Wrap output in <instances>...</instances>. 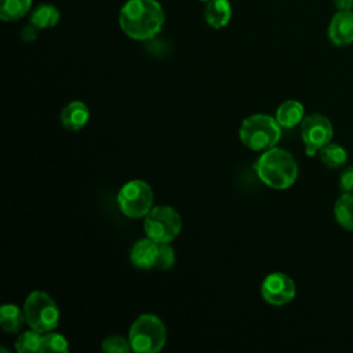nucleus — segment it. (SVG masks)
Returning a JSON list of instances; mask_svg holds the SVG:
<instances>
[{
  "mask_svg": "<svg viewBox=\"0 0 353 353\" xmlns=\"http://www.w3.org/2000/svg\"><path fill=\"white\" fill-rule=\"evenodd\" d=\"M128 341L137 353H157L167 342V328L154 314H141L130 327Z\"/></svg>",
  "mask_w": 353,
  "mask_h": 353,
  "instance_id": "nucleus-4",
  "label": "nucleus"
},
{
  "mask_svg": "<svg viewBox=\"0 0 353 353\" xmlns=\"http://www.w3.org/2000/svg\"><path fill=\"white\" fill-rule=\"evenodd\" d=\"M254 168L258 178L276 190L291 188L298 178V164L292 154L276 146L265 150L255 161Z\"/></svg>",
  "mask_w": 353,
  "mask_h": 353,
  "instance_id": "nucleus-2",
  "label": "nucleus"
},
{
  "mask_svg": "<svg viewBox=\"0 0 353 353\" xmlns=\"http://www.w3.org/2000/svg\"><path fill=\"white\" fill-rule=\"evenodd\" d=\"M32 8V0H0V18L6 22L18 21Z\"/></svg>",
  "mask_w": 353,
  "mask_h": 353,
  "instance_id": "nucleus-18",
  "label": "nucleus"
},
{
  "mask_svg": "<svg viewBox=\"0 0 353 353\" xmlns=\"http://www.w3.org/2000/svg\"><path fill=\"white\" fill-rule=\"evenodd\" d=\"M90 120V109L81 101L69 102L61 112V123L68 131L81 130Z\"/></svg>",
  "mask_w": 353,
  "mask_h": 353,
  "instance_id": "nucleus-12",
  "label": "nucleus"
},
{
  "mask_svg": "<svg viewBox=\"0 0 353 353\" xmlns=\"http://www.w3.org/2000/svg\"><path fill=\"white\" fill-rule=\"evenodd\" d=\"M232 4L229 0H210L204 7V19L214 29L225 28L232 19Z\"/></svg>",
  "mask_w": 353,
  "mask_h": 353,
  "instance_id": "nucleus-13",
  "label": "nucleus"
},
{
  "mask_svg": "<svg viewBox=\"0 0 353 353\" xmlns=\"http://www.w3.org/2000/svg\"><path fill=\"white\" fill-rule=\"evenodd\" d=\"M296 287L294 280L281 272L268 274L261 284L262 298L274 306H281L295 298Z\"/></svg>",
  "mask_w": 353,
  "mask_h": 353,
  "instance_id": "nucleus-9",
  "label": "nucleus"
},
{
  "mask_svg": "<svg viewBox=\"0 0 353 353\" xmlns=\"http://www.w3.org/2000/svg\"><path fill=\"white\" fill-rule=\"evenodd\" d=\"M175 263V251L168 243H159V254L156 261V269L167 270Z\"/></svg>",
  "mask_w": 353,
  "mask_h": 353,
  "instance_id": "nucleus-23",
  "label": "nucleus"
},
{
  "mask_svg": "<svg viewBox=\"0 0 353 353\" xmlns=\"http://www.w3.org/2000/svg\"><path fill=\"white\" fill-rule=\"evenodd\" d=\"M305 117V108L295 99L284 101L276 110V120L283 128H292L302 123Z\"/></svg>",
  "mask_w": 353,
  "mask_h": 353,
  "instance_id": "nucleus-14",
  "label": "nucleus"
},
{
  "mask_svg": "<svg viewBox=\"0 0 353 353\" xmlns=\"http://www.w3.org/2000/svg\"><path fill=\"white\" fill-rule=\"evenodd\" d=\"M320 160L321 163L328 167V168H341L346 164L347 161V152L343 146H341L339 143H334L330 142L328 145H325L320 152Z\"/></svg>",
  "mask_w": 353,
  "mask_h": 353,
  "instance_id": "nucleus-19",
  "label": "nucleus"
},
{
  "mask_svg": "<svg viewBox=\"0 0 353 353\" xmlns=\"http://www.w3.org/2000/svg\"><path fill=\"white\" fill-rule=\"evenodd\" d=\"M59 10L51 3H43L30 12V23L37 29L54 28L59 22Z\"/></svg>",
  "mask_w": 353,
  "mask_h": 353,
  "instance_id": "nucleus-15",
  "label": "nucleus"
},
{
  "mask_svg": "<svg viewBox=\"0 0 353 353\" xmlns=\"http://www.w3.org/2000/svg\"><path fill=\"white\" fill-rule=\"evenodd\" d=\"M23 313L28 325L40 334L54 331L58 327V305L44 291H33L26 296L23 303Z\"/></svg>",
  "mask_w": 353,
  "mask_h": 353,
  "instance_id": "nucleus-5",
  "label": "nucleus"
},
{
  "mask_svg": "<svg viewBox=\"0 0 353 353\" xmlns=\"http://www.w3.org/2000/svg\"><path fill=\"white\" fill-rule=\"evenodd\" d=\"M159 254V243L154 240L145 237L138 240L131 251H130V261L135 268L139 269H152L156 268Z\"/></svg>",
  "mask_w": 353,
  "mask_h": 353,
  "instance_id": "nucleus-11",
  "label": "nucleus"
},
{
  "mask_svg": "<svg viewBox=\"0 0 353 353\" xmlns=\"http://www.w3.org/2000/svg\"><path fill=\"white\" fill-rule=\"evenodd\" d=\"M102 350L108 353H128L131 350V345L128 338L120 335H110L103 339Z\"/></svg>",
  "mask_w": 353,
  "mask_h": 353,
  "instance_id": "nucleus-22",
  "label": "nucleus"
},
{
  "mask_svg": "<svg viewBox=\"0 0 353 353\" xmlns=\"http://www.w3.org/2000/svg\"><path fill=\"white\" fill-rule=\"evenodd\" d=\"M334 215L343 229L353 232V193H343L335 201Z\"/></svg>",
  "mask_w": 353,
  "mask_h": 353,
  "instance_id": "nucleus-17",
  "label": "nucleus"
},
{
  "mask_svg": "<svg viewBox=\"0 0 353 353\" xmlns=\"http://www.w3.org/2000/svg\"><path fill=\"white\" fill-rule=\"evenodd\" d=\"M15 350L18 353H37L41 352V334L29 330L22 332L15 341Z\"/></svg>",
  "mask_w": 353,
  "mask_h": 353,
  "instance_id": "nucleus-20",
  "label": "nucleus"
},
{
  "mask_svg": "<svg viewBox=\"0 0 353 353\" xmlns=\"http://www.w3.org/2000/svg\"><path fill=\"white\" fill-rule=\"evenodd\" d=\"M181 228V215L170 205H156L145 215L143 230L146 237L156 243H171L179 234Z\"/></svg>",
  "mask_w": 353,
  "mask_h": 353,
  "instance_id": "nucleus-6",
  "label": "nucleus"
},
{
  "mask_svg": "<svg viewBox=\"0 0 353 353\" xmlns=\"http://www.w3.org/2000/svg\"><path fill=\"white\" fill-rule=\"evenodd\" d=\"M339 189L343 193H353V165L343 168L339 175Z\"/></svg>",
  "mask_w": 353,
  "mask_h": 353,
  "instance_id": "nucleus-24",
  "label": "nucleus"
},
{
  "mask_svg": "<svg viewBox=\"0 0 353 353\" xmlns=\"http://www.w3.org/2000/svg\"><path fill=\"white\" fill-rule=\"evenodd\" d=\"M334 128L331 121L319 113L305 116L301 123V137L305 145V153L312 157L319 153L332 139Z\"/></svg>",
  "mask_w": 353,
  "mask_h": 353,
  "instance_id": "nucleus-8",
  "label": "nucleus"
},
{
  "mask_svg": "<svg viewBox=\"0 0 353 353\" xmlns=\"http://www.w3.org/2000/svg\"><path fill=\"white\" fill-rule=\"evenodd\" d=\"M239 137L243 145L251 150H268L279 142L281 125L269 114H252L243 120Z\"/></svg>",
  "mask_w": 353,
  "mask_h": 353,
  "instance_id": "nucleus-3",
  "label": "nucleus"
},
{
  "mask_svg": "<svg viewBox=\"0 0 353 353\" xmlns=\"http://www.w3.org/2000/svg\"><path fill=\"white\" fill-rule=\"evenodd\" d=\"M328 39L334 46L353 43V11H336L328 25Z\"/></svg>",
  "mask_w": 353,
  "mask_h": 353,
  "instance_id": "nucleus-10",
  "label": "nucleus"
},
{
  "mask_svg": "<svg viewBox=\"0 0 353 353\" xmlns=\"http://www.w3.org/2000/svg\"><path fill=\"white\" fill-rule=\"evenodd\" d=\"M25 321V313L17 305L6 303L0 307V324L6 332H19Z\"/></svg>",
  "mask_w": 353,
  "mask_h": 353,
  "instance_id": "nucleus-16",
  "label": "nucleus"
},
{
  "mask_svg": "<svg viewBox=\"0 0 353 353\" xmlns=\"http://www.w3.org/2000/svg\"><path fill=\"white\" fill-rule=\"evenodd\" d=\"M41 352H69V342L58 332H44L41 334Z\"/></svg>",
  "mask_w": 353,
  "mask_h": 353,
  "instance_id": "nucleus-21",
  "label": "nucleus"
},
{
  "mask_svg": "<svg viewBox=\"0 0 353 353\" xmlns=\"http://www.w3.org/2000/svg\"><path fill=\"white\" fill-rule=\"evenodd\" d=\"M338 11H353V0H332Z\"/></svg>",
  "mask_w": 353,
  "mask_h": 353,
  "instance_id": "nucleus-25",
  "label": "nucleus"
},
{
  "mask_svg": "<svg viewBox=\"0 0 353 353\" xmlns=\"http://www.w3.org/2000/svg\"><path fill=\"white\" fill-rule=\"evenodd\" d=\"M153 190L142 179H132L121 186L117 193L120 211L128 218H143L153 208Z\"/></svg>",
  "mask_w": 353,
  "mask_h": 353,
  "instance_id": "nucleus-7",
  "label": "nucleus"
},
{
  "mask_svg": "<svg viewBox=\"0 0 353 353\" xmlns=\"http://www.w3.org/2000/svg\"><path fill=\"white\" fill-rule=\"evenodd\" d=\"M199 1H204V3H207V1H210V0H199Z\"/></svg>",
  "mask_w": 353,
  "mask_h": 353,
  "instance_id": "nucleus-27",
  "label": "nucleus"
},
{
  "mask_svg": "<svg viewBox=\"0 0 353 353\" xmlns=\"http://www.w3.org/2000/svg\"><path fill=\"white\" fill-rule=\"evenodd\" d=\"M37 30H39V29L34 28V26L30 23L29 26H26V28L22 30V37H23V39H29V40H32V39L34 40Z\"/></svg>",
  "mask_w": 353,
  "mask_h": 353,
  "instance_id": "nucleus-26",
  "label": "nucleus"
},
{
  "mask_svg": "<svg viewBox=\"0 0 353 353\" xmlns=\"http://www.w3.org/2000/svg\"><path fill=\"white\" fill-rule=\"evenodd\" d=\"M165 22L157 0H127L119 12L120 29L132 40L146 41L157 36Z\"/></svg>",
  "mask_w": 353,
  "mask_h": 353,
  "instance_id": "nucleus-1",
  "label": "nucleus"
}]
</instances>
